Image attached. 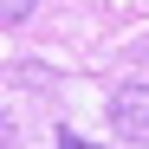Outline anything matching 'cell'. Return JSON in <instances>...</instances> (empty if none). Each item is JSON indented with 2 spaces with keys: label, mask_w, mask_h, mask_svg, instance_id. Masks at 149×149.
I'll return each instance as SVG.
<instances>
[{
  "label": "cell",
  "mask_w": 149,
  "mask_h": 149,
  "mask_svg": "<svg viewBox=\"0 0 149 149\" xmlns=\"http://www.w3.org/2000/svg\"><path fill=\"white\" fill-rule=\"evenodd\" d=\"M33 13V0H0V19H7V26H13V19H26Z\"/></svg>",
  "instance_id": "cell-2"
},
{
  "label": "cell",
  "mask_w": 149,
  "mask_h": 149,
  "mask_svg": "<svg viewBox=\"0 0 149 149\" xmlns=\"http://www.w3.org/2000/svg\"><path fill=\"white\" fill-rule=\"evenodd\" d=\"M58 149H91V143H78V136H58Z\"/></svg>",
  "instance_id": "cell-3"
},
{
  "label": "cell",
  "mask_w": 149,
  "mask_h": 149,
  "mask_svg": "<svg viewBox=\"0 0 149 149\" xmlns=\"http://www.w3.org/2000/svg\"><path fill=\"white\" fill-rule=\"evenodd\" d=\"M110 123H117V136H130V143H149V78H130V84H117V97H110Z\"/></svg>",
  "instance_id": "cell-1"
}]
</instances>
